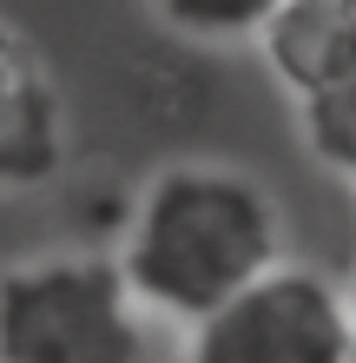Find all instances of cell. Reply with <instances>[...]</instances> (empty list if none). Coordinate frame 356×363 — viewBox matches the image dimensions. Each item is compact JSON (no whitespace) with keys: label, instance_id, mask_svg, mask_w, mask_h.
<instances>
[{"label":"cell","instance_id":"cell-4","mask_svg":"<svg viewBox=\"0 0 356 363\" xmlns=\"http://www.w3.org/2000/svg\"><path fill=\"white\" fill-rule=\"evenodd\" d=\"M264 60L297 99L330 93L356 73V7L350 0H290L264 13Z\"/></svg>","mask_w":356,"mask_h":363},{"label":"cell","instance_id":"cell-5","mask_svg":"<svg viewBox=\"0 0 356 363\" xmlns=\"http://www.w3.org/2000/svg\"><path fill=\"white\" fill-rule=\"evenodd\" d=\"M59 145H67V125H59V99L53 86H40L20 113L0 125V185H33L59 165Z\"/></svg>","mask_w":356,"mask_h":363},{"label":"cell","instance_id":"cell-1","mask_svg":"<svg viewBox=\"0 0 356 363\" xmlns=\"http://www.w3.org/2000/svg\"><path fill=\"white\" fill-rule=\"evenodd\" d=\"M284 264V225L258 179L231 165H165L139 191L119 245V277L139 311L205 324Z\"/></svg>","mask_w":356,"mask_h":363},{"label":"cell","instance_id":"cell-3","mask_svg":"<svg viewBox=\"0 0 356 363\" xmlns=\"http://www.w3.org/2000/svg\"><path fill=\"white\" fill-rule=\"evenodd\" d=\"M185 363H356L350 297L304 264H277L192 330Z\"/></svg>","mask_w":356,"mask_h":363},{"label":"cell","instance_id":"cell-6","mask_svg":"<svg viewBox=\"0 0 356 363\" xmlns=\"http://www.w3.org/2000/svg\"><path fill=\"white\" fill-rule=\"evenodd\" d=\"M304 133H310V145H317L337 172H356V73L337 79L330 93L304 99Z\"/></svg>","mask_w":356,"mask_h":363},{"label":"cell","instance_id":"cell-8","mask_svg":"<svg viewBox=\"0 0 356 363\" xmlns=\"http://www.w3.org/2000/svg\"><path fill=\"white\" fill-rule=\"evenodd\" d=\"M40 86H47V79H40L33 67H27V53H20L13 47V33L7 27H0V125H7L13 113H20V106H27Z\"/></svg>","mask_w":356,"mask_h":363},{"label":"cell","instance_id":"cell-2","mask_svg":"<svg viewBox=\"0 0 356 363\" xmlns=\"http://www.w3.org/2000/svg\"><path fill=\"white\" fill-rule=\"evenodd\" d=\"M0 363H145V317L119 258H59L0 271Z\"/></svg>","mask_w":356,"mask_h":363},{"label":"cell","instance_id":"cell-9","mask_svg":"<svg viewBox=\"0 0 356 363\" xmlns=\"http://www.w3.org/2000/svg\"><path fill=\"white\" fill-rule=\"evenodd\" d=\"M350 317H356V291H350Z\"/></svg>","mask_w":356,"mask_h":363},{"label":"cell","instance_id":"cell-7","mask_svg":"<svg viewBox=\"0 0 356 363\" xmlns=\"http://www.w3.org/2000/svg\"><path fill=\"white\" fill-rule=\"evenodd\" d=\"M270 7H165L178 33H264Z\"/></svg>","mask_w":356,"mask_h":363}]
</instances>
